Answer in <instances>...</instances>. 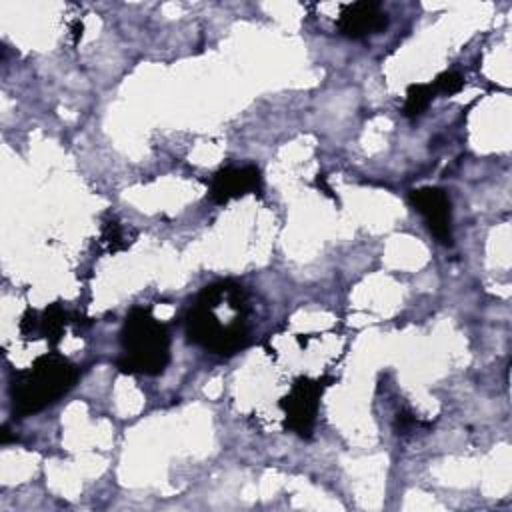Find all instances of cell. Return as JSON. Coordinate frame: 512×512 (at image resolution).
<instances>
[{
    "mask_svg": "<svg viewBox=\"0 0 512 512\" xmlns=\"http://www.w3.org/2000/svg\"><path fill=\"white\" fill-rule=\"evenodd\" d=\"M78 368L64 356L48 352L10 380L12 412L20 418L36 414L68 394L78 382Z\"/></svg>",
    "mask_w": 512,
    "mask_h": 512,
    "instance_id": "1",
    "label": "cell"
},
{
    "mask_svg": "<svg viewBox=\"0 0 512 512\" xmlns=\"http://www.w3.org/2000/svg\"><path fill=\"white\" fill-rule=\"evenodd\" d=\"M124 356L118 368L128 374L156 376L170 362V336L148 308H132L120 330Z\"/></svg>",
    "mask_w": 512,
    "mask_h": 512,
    "instance_id": "2",
    "label": "cell"
},
{
    "mask_svg": "<svg viewBox=\"0 0 512 512\" xmlns=\"http://www.w3.org/2000/svg\"><path fill=\"white\" fill-rule=\"evenodd\" d=\"M186 336L190 342L220 356H232L248 344L246 322L220 320L216 306L200 296L186 314Z\"/></svg>",
    "mask_w": 512,
    "mask_h": 512,
    "instance_id": "3",
    "label": "cell"
},
{
    "mask_svg": "<svg viewBox=\"0 0 512 512\" xmlns=\"http://www.w3.org/2000/svg\"><path fill=\"white\" fill-rule=\"evenodd\" d=\"M332 378H308L300 376L294 380L290 392L280 398L278 406L284 412V428L298 434L300 438H310L314 432L320 398L324 388Z\"/></svg>",
    "mask_w": 512,
    "mask_h": 512,
    "instance_id": "4",
    "label": "cell"
},
{
    "mask_svg": "<svg viewBox=\"0 0 512 512\" xmlns=\"http://www.w3.org/2000/svg\"><path fill=\"white\" fill-rule=\"evenodd\" d=\"M410 204L422 214L432 236L442 244H452V208L450 198L442 188L424 186L412 190Z\"/></svg>",
    "mask_w": 512,
    "mask_h": 512,
    "instance_id": "5",
    "label": "cell"
},
{
    "mask_svg": "<svg viewBox=\"0 0 512 512\" xmlns=\"http://www.w3.org/2000/svg\"><path fill=\"white\" fill-rule=\"evenodd\" d=\"M260 188L262 176L254 164L226 166L218 170L210 180V200L216 204H226L250 192H260Z\"/></svg>",
    "mask_w": 512,
    "mask_h": 512,
    "instance_id": "6",
    "label": "cell"
},
{
    "mask_svg": "<svg viewBox=\"0 0 512 512\" xmlns=\"http://www.w3.org/2000/svg\"><path fill=\"white\" fill-rule=\"evenodd\" d=\"M336 26L346 38H366L382 32L388 26V16L376 2H352L342 8Z\"/></svg>",
    "mask_w": 512,
    "mask_h": 512,
    "instance_id": "7",
    "label": "cell"
},
{
    "mask_svg": "<svg viewBox=\"0 0 512 512\" xmlns=\"http://www.w3.org/2000/svg\"><path fill=\"white\" fill-rule=\"evenodd\" d=\"M72 314H68L58 302L50 304L40 316H38V328L36 334L44 336L52 346H56L62 336H64V328L68 326Z\"/></svg>",
    "mask_w": 512,
    "mask_h": 512,
    "instance_id": "8",
    "label": "cell"
},
{
    "mask_svg": "<svg viewBox=\"0 0 512 512\" xmlns=\"http://www.w3.org/2000/svg\"><path fill=\"white\" fill-rule=\"evenodd\" d=\"M436 92L432 88V84H412L406 90V100L402 106V114L406 118H416L420 114L426 112V108L430 106V102L434 100Z\"/></svg>",
    "mask_w": 512,
    "mask_h": 512,
    "instance_id": "9",
    "label": "cell"
},
{
    "mask_svg": "<svg viewBox=\"0 0 512 512\" xmlns=\"http://www.w3.org/2000/svg\"><path fill=\"white\" fill-rule=\"evenodd\" d=\"M102 242H104L106 250L114 254V252H118V250L128 248L132 240H128L126 230L120 226V222L110 220V222H106L104 228H102Z\"/></svg>",
    "mask_w": 512,
    "mask_h": 512,
    "instance_id": "10",
    "label": "cell"
},
{
    "mask_svg": "<svg viewBox=\"0 0 512 512\" xmlns=\"http://www.w3.org/2000/svg\"><path fill=\"white\" fill-rule=\"evenodd\" d=\"M432 88L436 94H458L462 88H464V78L454 72V70H448V72H442L440 76H436V80L432 82Z\"/></svg>",
    "mask_w": 512,
    "mask_h": 512,
    "instance_id": "11",
    "label": "cell"
},
{
    "mask_svg": "<svg viewBox=\"0 0 512 512\" xmlns=\"http://www.w3.org/2000/svg\"><path fill=\"white\" fill-rule=\"evenodd\" d=\"M10 440H12V436H10L8 426H2V430H0V442H2V444H8Z\"/></svg>",
    "mask_w": 512,
    "mask_h": 512,
    "instance_id": "12",
    "label": "cell"
},
{
    "mask_svg": "<svg viewBox=\"0 0 512 512\" xmlns=\"http://www.w3.org/2000/svg\"><path fill=\"white\" fill-rule=\"evenodd\" d=\"M72 34H74V40H78V38L82 36V22H76V24H74Z\"/></svg>",
    "mask_w": 512,
    "mask_h": 512,
    "instance_id": "13",
    "label": "cell"
}]
</instances>
